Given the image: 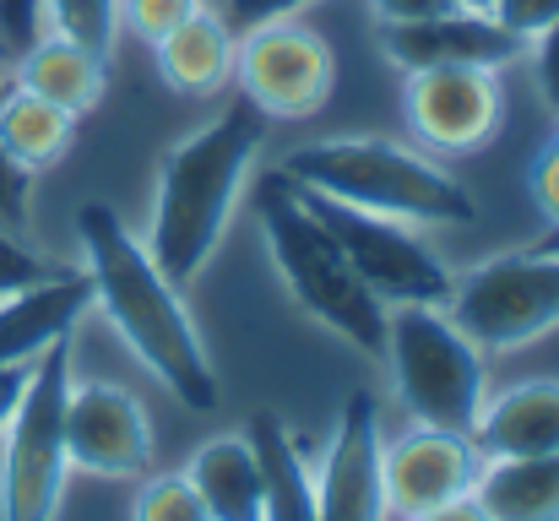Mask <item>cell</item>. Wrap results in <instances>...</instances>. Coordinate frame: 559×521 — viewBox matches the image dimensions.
Returning <instances> with one entry per match:
<instances>
[{
	"instance_id": "1",
	"label": "cell",
	"mask_w": 559,
	"mask_h": 521,
	"mask_svg": "<svg viewBox=\"0 0 559 521\" xmlns=\"http://www.w3.org/2000/svg\"><path fill=\"white\" fill-rule=\"evenodd\" d=\"M76 239L87 250V277H93V305L115 321L126 347L186 402L190 413H212L223 402L217 369L190 327L180 288L158 272L147 245L115 217V206L87 201L76 212Z\"/></svg>"
},
{
	"instance_id": "2",
	"label": "cell",
	"mask_w": 559,
	"mask_h": 521,
	"mask_svg": "<svg viewBox=\"0 0 559 521\" xmlns=\"http://www.w3.org/2000/svg\"><path fill=\"white\" fill-rule=\"evenodd\" d=\"M261 137H266L261 115L239 98L217 120L190 131L164 158L158 190H153V245H147V256L158 261V272L175 288H190L195 272L212 261V250H217V239L234 217V201H239L245 179L255 174Z\"/></svg>"
},
{
	"instance_id": "3",
	"label": "cell",
	"mask_w": 559,
	"mask_h": 521,
	"mask_svg": "<svg viewBox=\"0 0 559 521\" xmlns=\"http://www.w3.org/2000/svg\"><path fill=\"white\" fill-rule=\"evenodd\" d=\"M277 174L305 185V190H321L332 201H348L359 212L413 223V228L418 223H473L478 217V201L456 174H445L418 147H402V142H385V137L305 142L277 164Z\"/></svg>"
},
{
	"instance_id": "4",
	"label": "cell",
	"mask_w": 559,
	"mask_h": 521,
	"mask_svg": "<svg viewBox=\"0 0 559 521\" xmlns=\"http://www.w3.org/2000/svg\"><path fill=\"white\" fill-rule=\"evenodd\" d=\"M255 217H261L266 250H272L283 283L294 288V299L321 327H332L343 343H354L359 353H380L391 305H380L365 288V277L354 272L343 245L321 228V217L299 201V190L283 174H261L255 179Z\"/></svg>"
},
{
	"instance_id": "5",
	"label": "cell",
	"mask_w": 559,
	"mask_h": 521,
	"mask_svg": "<svg viewBox=\"0 0 559 521\" xmlns=\"http://www.w3.org/2000/svg\"><path fill=\"white\" fill-rule=\"evenodd\" d=\"M391 380L402 407L440 435L473 440L484 418V358L478 343L440 310V305H391L385 310V347Z\"/></svg>"
},
{
	"instance_id": "6",
	"label": "cell",
	"mask_w": 559,
	"mask_h": 521,
	"mask_svg": "<svg viewBox=\"0 0 559 521\" xmlns=\"http://www.w3.org/2000/svg\"><path fill=\"white\" fill-rule=\"evenodd\" d=\"M66 391H71V343H49L33 358L27 391L5 424L0 457V521H55L66 489Z\"/></svg>"
},
{
	"instance_id": "7",
	"label": "cell",
	"mask_w": 559,
	"mask_h": 521,
	"mask_svg": "<svg viewBox=\"0 0 559 521\" xmlns=\"http://www.w3.org/2000/svg\"><path fill=\"white\" fill-rule=\"evenodd\" d=\"M294 185V179H288ZM299 201L321 217V228L343 245V256L354 261V272L365 277L380 305H445L456 277L451 267L418 239L413 223H396V217H374V212H359L348 201H332L321 190H305L294 185Z\"/></svg>"
},
{
	"instance_id": "8",
	"label": "cell",
	"mask_w": 559,
	"mask_h": 521,
	"mask_svg": "<svg viewBox=\"0 0 559 521\" xmlns=\"http://www.w3.org/2000/svg\"><path fill=\"white\" fill-rule=\"evenodd\" d=\"M234 82L245 87V104L261 120H310L332 98L337 60H332V44L310 22L283 16V22H261L239 33Z\"/></svg>"
},
{
	"instance_id": "9",
	"label": "cell",
	"mask_w": 559,
	"mask_h": 521,
	"mask_svg": "<svg viewBox=\"0 0 559 521\" xmlns=\"http://www.w3.org/2000/svg\"><path fill=\"white\" fill-rule=\"evenodd\" d=\"M445 305H451L445 316L478 347L533 343L559 321V250H522L484 261L451 288Z\"/></svg>"
},
{
	"instance_id": "10",
	"label": "cell",
	"mask_w": 559,
	"mask_h": 521,
	"mask_svg": "<svg viewBox=\"0 0 559 521\" xmlns=\"http://www.w3.org/2000/svg\"><path fill=\"white\" fill-rule=\"evenodd\" d=\"M402 115L424 147L462 158V153H484L495 142L506 93H500V76L484 66L402 71Z\"/></svg>"
},
{
	"instance_id": "11",
	"label": "cell",
	"mask_w": 559,
	"mask_h": 521,
	"mask_svg": "<svg viewBox=\"0 0 559 521\" xmlns=\"http://www.w3.org/2000/svg\"><path fill=\"white\" fill-rule=\"evenodd\" d=\"M66 462L93 478H142L153 467V424L147 407L126 386H76L66 391Z\"/></svg>"
},
{
	"instance_id": "12",
	"label": "cell",
	"mask_w": 559,
	"mask_h": 521,
	"mask_svg": "<svg viewBox=\"0 0 559 521\" xmlns=\"http://www.w3.org/2000/svg\"><path fill=\"white\" fill-rule=\"evenodd\" d=\"M478 446L462 435H440V429H407L391 446H380V484H385V511L396 517H424L445 500L473 495L478 484Z\"/></svg>"
},
{
	"instance_id": "13",
	"label": "cell",
	"mask_w": 559,
	"mask_h": 521,
	"mask_svg": "<svg viewBox=\"0 0 559 521\" xmlns=\"http://www.w3.org/2000/svg\"><path fill=\"white\" fill-rule=\"evenodd\" d=\"M380 49L396 71H429V66H516L527 55V44L516 33H506L489 11H440L424 22H391L380 27Z\"/></svg>"
},
{
	"instance_id": "14",
	"label": "cell",
	"mask_w": 559,
	"mask_h": 521,
	"mask_svg": "<svg viewBox=\"0 0 559 521\" xmlns=\"http://www.w3.org/2000/svg\"><path fill=\"white\" fill-rule=\"evenodd\" d=\"M316 517L321 521H385V484H380V413L370 391H354L337 435L326 446L316 478Z\"/></svg>"
},
{
	"instance_id": "15",
	"label": "cell",
	"mask_w": 559,
	"mask_h": 521,
	"mask_svg": "<svg viewBox=\"0 0 559 521\" xmlns=\"http://www.w3.org/2000/svg\"><path fill=\"white\" fill-rule=\"evenodd\" d=\"M93 310V277L87 272H55L33 288H16L0 299V364H33L38 353Z\"/></svg>"
},
{
	"instance_id": "16",
	"label": "cell",
	"mask_w": 559,
	"mask_h": 521,
	"mask_svg": "<svg viewBox=\"0 0 559 521\" xmlns=\"http://www.w3.org/2000/svg\"><path fill=\"white\" fill-rule=\"evenodd\" d=\"M5 71H11L16 87L49 98L55 109H66V115H76V120H82L87 109H98V98H104V87H109V55H98V49H87L82 38H66V33H55V27H44Z\"/></svg>"
},
{
	"instance_id": "17",
	"label": "cell",
	"mask_w": 559,
	"mask_h": 521,
	"mask_svg": "<svg viewBox=\"0 0 559 521\" xmlns=\"http://www.w3.org/2000/svg\"><path fill=\"white\" fill-rule=\"evenodd\" d=\"M234 49H239V33L223 22L217 5H201L169 38L153 44V60H158V76L180 98H212L234 82Z\"/></svg>"
},
{
	"instance_id": "18",
	"label": "cell",
	"mask_w": 559,
	"mask_h": 521,
	"mask_svg": "<svg viewBox=\"0 0 559 521\" xmlns=\"http://www.w3.org/2000/svg\"><path fill=\"white\" fill-rule=\"evenodd\" d=\"M473 446L484 457H544V451H559V380H527V386H511L506 396L484 402Z\"/></svg>"
},
{
	"instance_id": "19",
	"label": "cell",
	"mask_w": 559,
	"mask_h": 521,
	"mask_svg": "<svg viewBox=\"0 0 559 521\" xmlns=\"http://www.w3.org/2000/svg\"><path fill=\"white\" fill-rule=\"evenodd\" d=\"M190 489L201 495L206 521H261V500H266V484H261V462H255V446L250 435H217L206 440L186 467Z\"/></svg>"
},
{
	"instance_id": "20",
	"label": "cell",
	"mask_w": 559,
	"mask_h": 521,
	"mask_svg": "<svg viewBox=\"0 0 559 521\" xmlns=\"http://www.w3.org/2000/svg\"><path fill=\"white\" fill-rule=\"evenodd\" d=\"M473 500L495 521H559V451L484 457Z\"/></svg>"
},
{
	"instance_id": "21",
	"label": "cell",
	"mask_w": 559,
	"mask_h": 521,
	"mask_svg": "<svg viewBox=\"0 0 559 521\" xmlns=\"http://www.w3.org/2000/svg\"><path fill=\"white\" fill-rule=\"evenodd\" d=\"M71 142H76V115L55 109L49 98H38L16 82L0 87V147L22 174L55 169L71 153Z\"/></svg>"
},
{
	"instance_id": "22",
	"label": "cell",
	"mask_w": 559,
	"mask_h": 521,
	"mask_svg": "<svg viewBox=\"0 0 559 521\" xmlns=\"http://www.w3.org/2000/svg\"><path fill=\"white\" fill-rule=\"evenodd\" d=\"M245 435L255 446L261 484H266L261 521H321L316 517V478L305 473V462H299V451L288 440V424L277 413H255Z\"/></svg>"
},
{
	"instance_id": "23",
	"label": "cell",
	"mask_w": 559,
	"mask_h": 521,
	"mask_svg": "<svg viewBox=\"0 0 559 521\" xmlns=\"http://www.w3.org/2000/svg\"><path fill=\"white\" fill-rule=\"evenodd\" d=\"M44 27L109 55L115 33H120V0H44Z\"/></svg>"
},
{
	"instance_id": "24",
	"label": "cell",
	"mask_w": 559,
	"mask_h": 521,
	"mask_svg": "<svg viewBox=\"0 0 559 521\" xmlns=\"http://www.w3.org/2000/svg\"><path fill=\"white\" fill-rule=\"evenodd\" d=\"M131 521H206L201 495L190 489V478H147L142 495H136V511Z\"/></svg>"
},
{
	"instance_id": "25",
	"label": "cell",
	"mask_w": 559,
	"mask_h": 521,
	"mask_svg": "<svg viewBox=\"0 0 559 521\" xmlns=\"http://www.w3.org/2000/svg\"><path fill=\"white\" fill-rule=\"evenodd\" d=\"M201 5H206V0H120V27L136 33V38L153 49L158 38H169L190 11H201Z\"/></svg>"
},
{
	"instance_id": "26",
	"label": "cell",
	"mask_w": 559,
	"mask_h": 521,
	"mask_svg": "<svg viewBox=\"0 0 559 521\" xmlns=\"http://www.w3.org/2000/svg\"><path fill=\"white\" fill-rule=\"evenodd\" d=\"M60 267L49 261V256H38L16 228H5L0 223V299L5 294H16V288H33V283H44V277H55Z\"/></svg>"
},
{
	"instance_id": "27",
	"label": "cell",
	"mask_w": 559,
	"mask_h": 521,
	"mask_svg": "<svg viewBox=\"0 0 559 521\" xmlns=\"http://www.w3.org/2000/svg\"><path fill=\"white\" fill-rule=\"evenodd\" d=\"M44 33V0H0V66H11Z\"/></svg>"
},
{
	"instance_id": "28",
	"label": "cell",
	"mask_w": 559,
	"mask_h": 521,
	"mask_svg": "<svg viewBox=\"0 0 559 521\" xmlns=\"http://www.w3.org/2000/svg\"><path fill=\"white\" fill-rule=\"evenodd\" d=\"M527 190H533V201H538V212L549 217L559 228V137L533 158V169H527ZM538 250H559V234L555 239H544Z\"/></svg>"
},
{
	"instance_id": "29",
	"label": "cell",
	"mask_w": 559,
	"mask_h": 521,
	"mask_svg": "<svg viewBox=\"0 0 559 521\" xmlns=\"http://www.w3.org/2000/svg\"><path fill=\"white\" fill-rule=\"evenodd\" d=\"M489 16H495L506 33H516V38L527 44V38H538V33L559 16V0H495Z\"/></svg>"
},
{
	"instance_id": "30",
	"label": "cell",
	"mask_w": 559,
	"mask_h": 521,
	"mask_svg": "<svg viewBox=\"0 0 559 521\" xmlns=\"http://www.w3.org/2000/svg\"><path fill=\"white\" fill-rule=\"evenodd\" d=\"M522 60H533V76H538V93H544V104H549V115H559V16L538 33V38H527V55Z\"/></svg>"
},
{
	"instance_id": "31",
	"label": "cell",
	"mask_w": 559,
	"mask_h": 521,
	"mask_svg": "<svg viewBox=\"0 0 559 521\" xmlns=\"http://www.w3.org/2000/svg\"><path fill=\"white\" fill-rule=\"evenodd\" d=\"M305 5H316V0H217V11H223V22H228L234 33H245V27H261V22L299 16Z\"/></svg>"
},
{
	"instance_id": "32",
	"label": "cell",
	"mask_w": 559,
	"mask_h": 521,
	"mask_svg": "<svg viewBox=\"0 0 559 521\" xmlns=\"http://www.w3.org/2000/svg\"><path fill=\"white\" fill-rule=\"evenodd\" d=\"M5 71V66H0ZM5 87V82H0ZM27 201H33V174H22L11 158H5V147H0V223L5 228H22L27 223Z\"/></svg>"
},
{
	"instance_id": "33",
	"label": "cell",
	"mask_w": 559,
	"mask_h": 521,
	"mask_svg": "<svg viewBox=\"0 0 559 521\" xmlns=\"http://www.w3.org/2000/svg\"><path fill=\"white\" fill-rule=\"evenodd\" d=\"M374 22L391 27V22H424V16H440L451 11V0H370Z\"/></svg>"
},
{
	"instance_id": "34",
	"label": "cell",
	"mask_w": 559,
	"mask_h": 521,
	"mask_svg": "<svg viewBox=\"0 0 559 521\" xmlns=\"http://www.w3.org/2000/svg\"><path fill=\"white\" fill-rule=\"evenodd\" d=\"M27 375H33V364H0V435H5V424H11L22 391H27Z\"/></svg>"
},
{
	"instance_id": "35",
	"label": "cell",
	"mask_w": 559,
	"mask_h": 521,
	"mask_svg": "<svg viewBox=\"0 0 559 521\" xmlns=\"http://www.w3.org/2000/svg\"><path fill=\"white\" fill-rule=\"evenodd\" d=\"M413 521H495L473 495H462V500H445V506H435V511H424V517Z\"/></svg>"
},
{
	"instance_id": "36",
	"label": "cell",
	"mask_w": 559,
	"mask_h": 521,
	"mask_svg": "<svg viewBox=\"0 0 559 521\" xmlns=\"http://www.w3.org/2000/svg\"><path fill=\"white\" fill-rule=\"evenodd\" d=\"M451 5H456V11H489L495 0H451Z\"/></svg>"
},
{
	"instance_id": "37",
	"label": "cell",
	"mask_w": 559,
	"mask_h": 521,
	"mask_svg": "<svg viewBox=\"0 0 559 521\" xmlns=\"http://www.w3.org/2000/svg\"><path fill=\"white\" fill-rule=\"evenodd\" d=\"M206 5H217V0H206Z\"/></svg>"
}]
</instances>
